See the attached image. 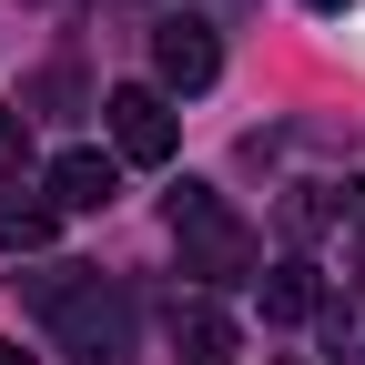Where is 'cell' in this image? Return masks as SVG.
<instances>
[{
    "label": "cell",
    "instance_id": "9c48e42d",
    "mask_svg": "<svg viewBox=\"0 0 365 365\" xmlns=\"http://www.w3.org/2000/svg\"><path fill=\"white\" fill-rule=\"evenodd\" d=\"M21 173H31V112L0 102V182H21Z\"/></svg>",
    "mask_w": 365,
    "mask_h": 365
},
{
    "label": "cell",
    "instance_id": "8fae6325",
    "mask_svg": "<svg viewBox=\"0 0 365 365\" xmlns=\"http://www.w3.org/2000/svg\"><path fill=\"white\" fill-rule=\"evenodd\" d=\"M0 365H41V355H21V345H0Z\"/></svg>",
    "mask_w": 365,
    "mask_h": 365
},
{
    "label": "cell",
    "instance_id": "ba28073f",
    "mask_svg": "<svg viewBox=\"0 0 365 365\" xmlns=\"http://www.w3.org/2000/svg\"><path fill=\"white\" fill-rule=\"evenodd\" d=\"M51 203H31V193H0V254H41V244H51Z\"/></svg>",
    "mask_w": 365,
    "mask_h": 365
},
{
    "label": "cell",
    "instance_id": "277c9868",
    "mask_svg": "<svg viewBox=\"0 0 365 365\" xmlns=\"http://www.w3.org/2000/svg\"><path fill=\"white\" fill-rule=\"evenodd\" d=\"M41 182H51V193H41V203H51V213H102V203L122 193V163L81 143V153H61L51 173H41Z\"/></svg>",
    "mask_w": 365,
    "mask_h": 365
},
{
    "label": "cell",
    "instance_id": "30bf717a",
    "mask_svg": "<svg viewBox=\"0 0 365 365\" xmlns=\"http://www.w3.org/2000/svg\"><path fill=\"white\" fill-rule=\"evenodd\" d=\"M335 345H345V355L365 365V304H355V314H335Z\"/></svg>",
    "mask_w": 365,
    "mask_h": 365
},
{
    "label": "cell",
    "instance_id": "7c38bea8",
    "mask_svg": "<svg viewBox=\"0 0 365 365\" xmlns=\"http://www.w3.org/2000/svg\"><path fill=\"white\" fill-rule=\"evenodd\" d=\"M304 11H345V0H304Z\"/></svg>",
    "mask_w": 365,
    "mask_h": 365
},
{
    "label": "cell",
    "instance_id": "52a82bcc",
    "mask_svg": "<svg viewBox=\"0 0 365 365\" xmlns=\"http://www.w3.org/2000/svg\"><path fill=\"white\" fill-rule=\"evenodd\" d=\"M173 345L193 355V365H223V355H234V314H223L213 294H193V304H173Z\"/></svg>",
    "mask_w": 365,
    "mask_h": 365
},
{
    "label": "cell",
    "instance_id": "7a4b0ae2",
    "mask_svg": "<svg viewBox=\"0 0 365 365\" xmlns=\"http://www.w3.org/2000/svg\"><path fill=\"white\" fill-rule=\"evenodd\" d=\"M173 244H182V274H203V284H244L254 274V223L213 182H182L173 193Z\"/></svg>",
    "mask_w": 365,
    "mask_h": 365
},
{
    "label": "cell",
    "instance_id": "8992f818",
    "mask_svg": "<svg viewBox=\"0 0 365 365\" xmlns=\"http://www.w3.org/2000/svg\"><path fill=\"white\" fill-rule=\"evenodd\" d=\"M254 294H264V325H314L325 314V274L314 264H264Z\"/></svg>",
    "mask_w": 365,
    "mask_h": 365
},
{
    "label": "cell",
    "instance_id": "6da1fadb",
    "mask_svg": "<svg viewBox=\"0 0 365 365\" xmlns=\"http://www.w3.org/2000/svg\"><path fill=\"white\" fill-rule=\"evenodd\" d=\"M31 304L51 314V335H61L71 365H122V355H132V294L112 284V274L51 264V274H31Z\"/></svg>",
    "mask_w": 365,
    "mask_h": 365
},
{
    "label": "cell",
    "instance_id": "3957f363",
    "mask_svg": "<svg viewBox=\"0 0 365 365\" xmlns=\"http://www.w3.org/2000/svg\"><path fill=\"white\" fill-rule=\"evenodd\" d=\"M102 122H112V163H173V143H182V122L153 81H122L102 102Z\"/></svg>",
    "mask_w": 365,
    "mask_h": 365
},
{
    "label": "cell",
    "instance_id": "5b68a950",
    "mask_svg": "<svg viewBox=\"0 0 365 365\" xmlns=\"http://www.w3.org/2000/svg\"><path fill=\"white\" fill-rule=\"evenodd\" d=\"M153 71H163V91H203V81L223 71V41H213L203 21H163V31H153Z\"/></svg>",
    "mask_w": 365,
    "mask_h": 365
}]
</instances>
